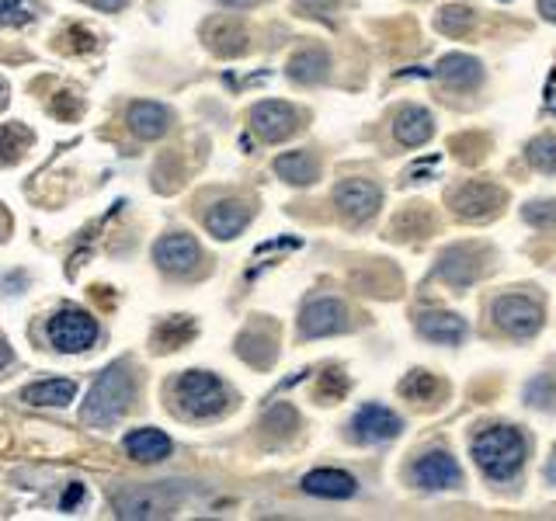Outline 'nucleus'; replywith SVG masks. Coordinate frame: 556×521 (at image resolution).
I'll return each mask as SVG.
<instances>
[{"label": "nucleus", "mask_w": 556, "mask_h": 521, "mask_svg": "<svg viewBox=\"0 0 556 521\" xmlns=\"http://www.w3.org/2000/svg\"><path fill=\"white\" fill-rule=\"evenodd\" d=\"M136 396V383H133V372L126 365H108L94 386L84 396V410H80V421L87 428H112L126 417L129 403Z\"/></svg>", "instance_id": "1"}, {"label": "nucleus", "mask_w": 556, "mask_h": 521, "mask_svg": "<svg viewBox=\"0 0 556 521\" xmlns=\"http://www.w3.org/2000/svg\"><path fill=\"white\" fill-rule=\"evenodd\" d=\"M473 459L490 480H511L525 462V438L518 435V428H504V424L487 428L473 442Z\"/></svg>", "instance_id": "2"}, {"label": "nucleus", "mask_w": 556, "mask_h": 521, "mask_svg": "<svg viewBox=\"0 0 556 521\" xmlns=\"http://www.w3.org/2000/svg\"><path fill=\"white\" fill-rule=\"evenodd\" d=\"M174 400H178L181 414L188 417H216L226 410L230 396H226V386L212 372L192 369L174 383Z\"/></svg>", "instance_id": "3"}, {"label": "nucleus", "mask_w": 556, "mask_h": 521, "mask_svg": "<svg viewBox=\"0 0 556 521\" xmlns=\"http://www.w3.org/2000/svg\"><path fill=\"white\" fill-rule=\"evenodd\" d=\"M46 330H49V344L56 351H63V355H80V351H87L98 341V320L84 310H73V306L53 313Z\"/></svg>", "instance_id": "4"}, {"label": "nucleus", "mask_w": 556, "mask_h": 521, "mask_svg": "<svg viewBox=\"0 0 556 521\" xmlns=\"http://www.w3.org/2000/svg\"><path fill=\"white\" fill-rule=\"evenodd\" d=\"M449 205L456 209L459 219H470V223H484V219L497 216L504 205V192L497 185H480V181H470V185L449 192Z\"/></svg>", "instance_id": "5"}, {"label": "nucleus", "mask_w": 556, "mask_h": 521, "mask_svg": "<svg viewBox=\"0 0 556 521\" xmlns=\"http://www.w3.org/2000/svg\"><path fill=\"white\" fill-rule=\"evenodd\" d=\"M494 320L501 330L515 337H532L543 327V310L529 296H501L494 303Z\"/></svg>", "instance_id": "6"}, {"label": "nucleus", "mask_w": 556, "mask_h": 521, "mask_svg": "<svg viewBox=\"0 0 556 521\" xmlns=\"http://www.w3.org/2000/svg\"><path fill=\"white\" fill-rule=\"evenodd\" d=\"M153 261L167 275H188L202 261V251L188 233H167V237H160L153 244Z\"/></svg>", "instance_id": "7"}, {"label": "nucleus", "mask_w": 556, "mask_h": 521, "mask_svg": "<svg viewBox=\"0 0 556 521\" xmlns=\"http://www.w3.org/2000/svg\"><path fill=\"white\" fill-rule=\"evenodd\" d=\"M348 327V310L341 299L334 296H320L313 303H306L303 317H299V330L303 337H327V334H338V330Z\"/></svg>", "instance_id": "8"}, {"label": "nucleus", "mask_w": 556, "mask_h": 521, "mask_svg": "<svg viewBox=\"0 0 556 521\" xmlns=\"http://www.w3.org/2000/svg\"><path fill=\"white\" fill-rule=\"evenodd\" d=\"M174 497L160 487H139V490H122L115 494V511L119 518H164L174 511Z\"/></svg>", "instance_id": "9"}, {"label": "nucleus", "mask_w": 556, "mask_h": 521, "mask_svg": "<svg viewBox=\"0 0 556 521\" xmlns=\"http://www.w3.org/2000/svg\"><path fill=\"white\" fill-rule=\"evenodd\" d=\"M334 202H338V209L345 212L351 223H362V219L376 216L383 195H379V185H372V181L348 178V181H341V185L334 188Z\"/></svg>", "instance_id": "10"}, {"label": "nucleus", "mask_w": 556, "mask_h": 521, "mask_svg": "<svg viewBox=\"0 0 556 521\" xmlns=\"http://www.w3.org/2000/svg\"><path fill=\"white\" fill-rule=\"evenodd\" d=\"M400 417L393 414L390 407H383V403H369V407H362L355 414V421H351V435L358 438V442H390V438L400 435Z\"/></svg>", "instance_id": "11"}, {"label": "nucleus", "mask_w": 556, "mask_h": 521, "mask_svg": "<svg viewBox=\"0 0 556 521\" xmlns=\"http://www.w3.org/2000/svg\"><path fill=\"white\" fill-rule=\"evenodd\" d=\"M251 129L258 132L265 143H278V139H289L299 129V115L292 105L282 101H261L251 112Z\"/></svg>", "instance_id": "12"}, {"label": "nucleus", "mask_w": 556, "mask_h": 521, "mask_svg": "<svg viewBox=\"0 0 556 521\" xmlns=\"http://www.w3.org/2000/svg\"><path fill=\"white\" fill-rule=\"evenodd\" d=\"M480 268H484V264H480V251L463 244L442 254V261H438V278H442L445 285H452V289H466V285L477 282Z\"/></svg>", "instance_id": "13"}, {"label": "nucleus", "mask_w": 556, "mask_h": 521, "mask_svg": "<svg viewBox=\"0 0 556 521\" xmlns=\"http://www.w3.org/2000/svg\"><path fill=\"white\" fill-rule=\"evenodd\" d=\"M414 483L424 490H445V487H456L459 483V466L452 456H445V452H428V456H421L414 462Z\"/></svg>", "instance_id": "14"}, {"label": "nucleus", "mask_w": 556, "mask_h": 521, "mask_svg": "<svg viewBox=\"0 0 556 521\" xmlns=\"http://www.w3.org/2000/svg\"><path fill=\"white\" fill-rule=\"evenodd\" d=\"M247 223H251V205H247V202H237V198H230V202L212 205L209 216H206L209 233H212V237H219V240H233V237H240Z\"/></svg>", "instance_id": "15"}, {"label": "nucleus", "mask_w": 556, "mask_h": 521, "mask_svg": "<svg viewBox=\"0 0 556 521\" xmlns=\"http://www.w3.org/2000/svg\"><path fill=\"white\" fill-rule=\"evenodd\" d=\"M129 129L136 132L139 139H160L167 129H171V112L157 101H136L126 115Z\"/></svg>", "instance_id": "16"}, {"label": "nucleus", "mask_w": 556, "mask_h": 521, "mask_svg": "<svg viewBox=\"0 0 556 521\" xmlns=\"http://www.w3.org/2000/svg\"><path fill=\"white\" fill-rule=\"evenodd\" d=\"M122 449H126V456L136 462H160L171 456V438L157 428H139V431H129Z\"/></svg>", "instance_id": "17"}, {"label": "nucleus", "mask_w": 556, "mask_h": 521, "mask_svg": "<svg viewBox=\"0 0 556 521\" xmlns=\"http://www.w3.org/2000/svg\"><path fill=\"white\" fill-rule=\"evenodd\" d=\"M303 490L306 494H313V497L341 501V497L355 494V480H351L348 473H341V469H313V473H306Z\"/></svg>", "instance_id": "18"}, {"label": "nucleus", "mask_w": 556, "mask_h": 521, "mask_svg": "<svg viewBox=\"0 0 556 521\" xmlns=\"http://www.w3.org/2000/svg\"><path fill=\"white\" fill-rule=\"evenodd\" d=\"M417 330H421L428 341L435 344H459L466 337V324L463 317H456V313H421V320H417Z\"/></svg>", "instance_id": "19"}, {"label": "nucleus", "mask_w": 556, "mask_h": 521, "mask_svg": "<svg viewBox=\"0 0 556 521\" xmlns=\"http://www.w3.org/2000/svg\"><path fill=\"white\" fill-rule=\"evenodd\" d=\"M275 174L282 181H289V185H310V181H317L320 164L313 153L292 150V153H282V157L275 160Z\"/></svg>", "instance_id": "20"}, {"label": "nucleus", "mask_w": 556, "mask_h": 521, "mask_svg": "<svg viewBox=\"0 0 556 521\" xmlns=\"http://www.w3.org/2000/svg\"><path fill=\"white\" fill-rule=\"evenodd\" d=\"M438 77L445 80L449 87H459V91H470V87L480 84V63L473 60V56H463V53H452L445 56L442 63H438Z\"/></svg>", "instance_id": "21"}, {"label": "nucleus", "mask_w": 556, "mask_h": 521, "mask_svg": "<svg viewBox=\"0 0 556 521\" xmlns=\"http://www.w3.org/2000/svg\"><path fill=\"white\" fill-rule=\"evenodd\" d=\"M331 70V60L320 46H306L303 53H296L289 60V77L299 80V84H320Z\"/></svg>", "instance_id": "22"}, {"label": "nucleus", "mask_w": 556, "mask_h": 521, "mask_svg": "<svg viewBox=\"0 0 556 521\" xmlns=\"http://www.w3.org/2000/svg\"><path fill=\"white\" fill-rule=\"evenodd\" d=\"M393 132H397V139L404 146H421L424 139H431L435 122H431V115L424 108H404L397 115V122H393Z\"/></svg>", "instance_id": "23"}, {"label": "nucleus", "mask_w": 556, "mask_h": 521, "mask_svg": "<svg viewBox=\"0 0 556 521\" xmlns=\"http://www.w3.org/2000/svg\"><path fill=\"white\" fill-rule=\"evenodd\" d=\"M209 49L219 56H240L247 49V32L237 25V21H212L206 28Z\"/></svg>", "instance_id": "24"}, {"label": "nucleus", "mask_w": 556, "mask_h": 521, "mask_svg": "<svg viewBox=\"0 0 556 521\" xmlns=\"http://www.w3.org/2000/svg\"><path fill=\"white\" fill-rule=\"evenodd\" d=\"M73 396H77V386L70 379H46V383H35L25 390V400L32 407H67Z\"/></svg>", "instance_id": "25"}, {"label": "nucleus", "mask_w": 556, "mask_h": 521, "mask_svg": "<svg viewBox=\"0 0 556 521\" xmlns=\"http://www.w3.org/2000/svg\"><path fill=\"white\" fill-rule=\"evenodd\" d=\"M32 146V132L18 122H0V164H14Z\"/></svg>", "instance_id": "26"}, {"label": "nucleus", "mask_w": 556, "mask_h": 521, "mask_svg": "<svg viewBox=\"0 0 556 521\" xmlns=\"http://www.w3.org/2000/svg\"><path fill=\"white\" fill-rule=\"evenodd\" d=\"M195 337V324L188 317H174L167 320L164 327H157V334H153V344H157V351H171V348H181V344H188Z\"/></svg>", "instance_id": "27"}, {"label": "nucleus", "mask_w": 556, "mask_h": 521, "mask_svg": "<svg viewBox=\"0 0 556 521\" xmlns=\"http://www.w3.org/2000/svg\"><path fill=\"white\" fill-rule=\"evenodd\" d=\"M438 390H442V383H438L431 372H411V376L400 383V393L407 396L411 403H424V400H435Z\"/></svg>", "instance_id": "28"}, {"label": "nucleus", "mask_w": 556, "mask_h": 521, "mask_svg": "<svg viewBox=\"0 0 556 521\" xmlns=\"http://www.w3.org/2000/svg\"><path fill=\"white\" fill-rule=\"evenodd\" d=\"M431 216L424 209H407L393 219V237H428Z\"/></svg>", "instance_id": "29"}, {"label": "nucleus", "mask_w": 556, "mask_h": 521, "mask_svg": "<svg viewBox=\"0 0 556 521\" xmlns=\"http://www.w3.org/2000/svg\"><path fill=\"white\" fill-rule=\"evenodd\" d=\"M470 28H473V11H470V7H442V11H438V32L466 35Z\"/></svg>", "instance_id": "30"}, {"label": "nucleus", "mask_w": 556, "mask_h": 521, "mask_svg": "<svg viewBox=\"0 0 556 521\" xmlns=\"http://www.w3.org/2000/svg\"><path fill=\"white\" fill-rule=\"evenodd\" d=\"M35 7L39 0H0V25H28L35 18Z\"/></svg>", "instance_id": "31"}, {"label": "nucleus", "mask_w": 556, "mask_h": 521, "mask_svg": "<svg viewBox=\"0 0 556 521\" xmlns=\"http://www.w3.org/2000/svg\"><path fill=\"white\" fill-rule=\"evenodd\" d=\"M529 164L546 174H556V136H539L529 143Z\"/></svg>", "instance_id": "32"}, {"label": "nucleus", "mask_w": 556, "mask_h": 521, "mask_svg": "<svg viewBox=\"0 0 556 521\" xmlns=\"http://www.w3.org/2000/svg\"><path fill=\"white\" fill-rule=\"evenodd\" d=\"M296 424H299L296 410L285 407V403H278L272 414L261 421V428H265V435H278V438H282V435H292V431H296Z\"/></svg>", "instance_id": "33"}, {"label": "nucleus", "mask_w": 556, "mask_h": 521, "mask_svg": "<svg viewBox=\"0 0 556 521\" xmlns=\"http://www.w3.org/2000/svg\"><path fill=\"white\" fill-rule=\"evenodd\" d=\"M341 393H345V376H341L338 369H327L317 386V396L324 403H331V400H341Z\"/></svg>", "instance_id": "34"}, {"label": "nucleus", "mask_w": 556, "mask_h": 521, "mask_svg": "<svg viewBox=\"0 0 556 521\" xmlns=\"http://www.w3.org/2000/svg\"><path fill=\"white\" fill-rule=\"evenodd\" d=\"M525 219H529V223H536L539 230H553V226H556V205L553 202L525 205Z\"/></svg>", "instance_id": "35"}, {"label": "nucleus", "mask_w": 556, "mask_h": 521, "mask_svg": "<svg viewBox=\"0 0 556 521\" xmlns=\"http://www.w3.org/2000/svg\"><path fill=\"white\" fill-rule=\"evenodd\" d=\"M84 497V483H73V487L67 490V497H63V511H73V504Z\"/></svg>", "instance_id": "36"}, {"label": "nucleus", "mask_w": 556, "mask_h": 521, "mask_svg": "<svg viewBox=\"0 0 556 521\" xmlns=\"http://www.w3.org/2000/svg\"><path fill=\"white\" fill-rule=\"evenodd\" d=\"M87 4L101 7V11H122V7H126L129 0H87Z\"/></svg>", "instance_id": "37"}, {"label": "nucleus", "mask_w": 556, "mask_h": 521, "mask_svg": "<svg viewBox=\"0 0 556 521\" xmlns=\"http://www.w3.org/2000/svg\"><path fill=\"white\" fill-rule=\"evenodd\" d=\"M539 11H543V18L556 21V0H539Z\"/></svg>", "instance_id": "38"}, {"label": "nucleus", "mask_w": 556, "mask_h": 521, "mask_svg": "<svg viewBox=\"0 0 556 521\" xmlns=\"http://www.w3.org/2000/svg\"><path fill=\"white\" fill-rule=\"evenodd\" d=\"M223 7H233V11H240V7H254V4H261V0H219Z\"/></svg>", "instance_id": "39"}, {"label": "nucleus", "mask_w": 556, "mask_h": 521, "mask_svg": "<svg viewBox=\"0 0 556 521\" xmlns=\"http://www.w3.org/2000/svg\"><path fill=\"white\" fill-rule=\"evenodd\" d=\"M303 7H334L338 0H299Z\"/></svg>", "instance_id": "40"}, {"label": "nucleus", "mask_w": 556, "mask_h": 521, "mask_svg": "<svg viewBox=\"0 0 556 521\" xmlns=\"http://www.w3.org/2000/svg\"><path fill=\"white\" fill-rule=\"evenodd\" d=\"M7 362H11V348H7V344L0 341V369H4Z\"/></svg>", "instance_id": "41"}, {"label": "nucleus", "mask_w": 556, "mask_h": 521, "mask_svg": "<svg viewBox=\"0 0 556 521\" xmlns=\"http://www.w3.org/2000/svg\"><path fill=\"white\" fill-rule=\"evenodd\" d=\"M0 101H4V94H0Z\"/></svg>", "instance_id": "42"}]
</instances>
